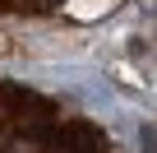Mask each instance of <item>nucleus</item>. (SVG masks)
<instances>
[{
    "mask_svg": "<svg viewBox=\"0 0 157 153\" xmlns=\"http://www.w3.org/2000/svg\"><path fill=\"white\" fill-rule=\"evenodd\" d=\"M0 153H116V144L78 107L42 88L0 84Z\"/></svg>",
    "mask_w": 157,
    "mask_h": 153,
    "instance_id": "1",
    "label": "nucleus"
},
{
    "mask_svg": "<svg viewBox=\"0 0 157 153\" xmlns=\"http://www.w3.org/2000/svg\"><path fill=\"white\" fill-rule=\"evenodd\" d=\"M74 5H93V0H0V14L14 19H46V14H65Z\"/></svg>",
    "mask_w": 157,
    "mask_h": 153,
    "instance_id": "2",
    "label": "nucleus"
}]
</instances>
